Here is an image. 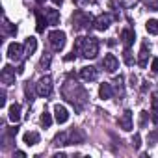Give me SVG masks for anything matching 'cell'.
Masks as SVG:
<instances>
[{
    "label": "cell",
    "mask_w": 158,
    "mask_h": 158,
    "mask_svg": "<svg viewBox=\"0 0 158 158\" xmlns=\"http://www.w3.org/2000/svg\"><path fill=\"white\" fill-rule=\"evenodd\" d=\"M61 95H63V99H67V101L74 106V110H78V112H80V110L84 108V104L88 102V93H86V89L78 84L73 76H69L67 80H65V84H63V88H61Z\"/></svg>",
    "instance_id": "1"
},
{
    "label": "cell",
    "mask_w": 158,
    "mask_h": 158,
    "mask_svg": "<svg viewBox=\"0 0 158 158\" xmlns=\"http://www.w3.org/2000/svg\"><path fill=\"white\" fill-rule=\"evenodd\" d=\"M74 50L86 60H93L99 54V41L95 37H78L74 41Z\"/></svg>",
    "instance_id": "2"
},
{
    "label": "cell",
    "mask_w": 158,
    "mask_h": 158,
    "mask_svg": "<svg viewBox=\"0 0 158 158\" xmlns=\"http://www.w3.org/2000/svg\"><path fill=\"white\" fill-rule=\"evenodd\" d=\"M91 26H95V19L89 13H86L82 10H76L73 13V28L74 30H89Z\"/></svg>",
    "instance_id": "3"
},
{
    "label": "cell",
    "mask_w": 158,
    "mask_h": 158,
    "mask_svg": "<svg viewBox=\"0 0 158 158\" xmlns=\"http://www.w3.org/2000/svg\"><path fill=\"white\" fill-rule=\"evenodd\" d=\"M48 43H50L52 50L60 52V50L65 47V32H61V30H54V32H50V34H48Z\"/></svg>",
    "instance_id": "4"
},
{
    "label": "cell",
    "mask_w": 158,
    "mask_h": 158,
    "mask_svg": "<svg viewBox=\"0 0 158 158\" xmlns=\"http://www.w3.org/2000/svg\"><path fill=\"white\" fill-rule=\"evenodd\" d=\"M35 93L39 97H48L52 93V78L47 74L43 78H39V82L35 84Z\"/></svg>",
    "instance_id": "5"
},
{
    "label": "cell",
    "mask_w": 158,
    "mask_h": 158,
    "mask_svg": "<svg viewBox=\"0 0 158 158\" xmlns=\"http://www.w3.org/2000/svg\"><path fill=\"white\" fill-rule=\"evenodd\" d=\"M23 54H24V45H19V43H11L8 47V58L13 60V61H21L23 60Z\"/></svg>",
    "instance_id": "6"
},
{
    "label": "cell",
    "mask_w": 158,
    "mask_h": 158,
    "mask_svg": "<svg viewBox=\"0 0 158 158\" xmlns=\"http://www.w3.org/2000/svg\"><path fill=\"white\" fill-rule=\"evenodd\" d=\"M112 23H114V17H112L110 13H102V15H99V17L95 19V28L101 30V32H104L106 28H110Z\"/></svg>",
    "instance_id": "7"
},
{
    "label": "cell",
    "mask_w": 158,
    "mask_h": 158,
    "mask_svg": "<svg viewBox=\"0 0 158 158\" xmlns=\"http://www.w3.org/2000/svg\"><path fill=\"white\" fill-rule=\"evenodd\" d=\"M102 67H104L106 73H115L117 67H119V61H117V58L114 54H106L104 60H102Z\"/></svg>",
    "instance_id": "8"
},
{
    "label": "cell",
    "mask_w": 158,
    "mask_h": 158,
    "mask_svg": "<svg viewBox=\"0 0 158 158\" xmlns=\"http://www.w3.org/2000/svg\"><path fill=\"white\" fill-rule=\"evenodd\" d=\"M0 78H2V84H6V86L15 84V69H13L11 65H6V67L2 69V74H0Z\"/></svg>",
    "instance_id": "9"
},
{
    "label": "cell",
    "mask_w": 158,
    "mask_h": 158,
    "mask_svg": "<svg viewBox=\"0 0 158 158\" xmlns=\"http://www.w3.org/2000/svg\"><path fill=\"white\" fill-rule=\"evenodd\" d=\"M80 76H82V80H86V82H95L97 76H99V71L95 67H91V65L89 67H82Z\"/></svg>",
    "instance_id": "10"
},
{
    "label": "cell",
    "mask_w": 158,
    "mask_h": 158,
    "mask_svg": "<svg viewBox=\"0 0 158 158\" xmlns=\"http://www.w3.org/2000/svg\"><path fill=\"white\" fill-rule=\"evenodd\" d=\"M54 117H56V121H58L60 125L67 123V119H69V112H67V108L61 106V104H56V106H54Z\"/></svg>",
    "instance_id": "11"
},
{
    "label": "cell",
    "mask_w": 158,
    "mask_h": 158,
    "mask_svg": "<svg viewBox=\"0 0 158 158\" xmlns=\"http://www.w3.org/2000/svg\"><path fill=\"white\" fill-rule=\"evenodd\" d=\"M119 127L123 128V130H132V112L130 110H125L123 112V115L119 117Z\"/></svg>",
    "instance_id": "12"
},
{
    "label": "cell",
    "mask_w": 158,
    "mask_h": 158,
    "mask_svg": "<svg viewBox=\"0 0 158 158\" xmlns=\"http://www.w3.org/2000/svg\"><path fill=\"white\" fill-rule=\"evenodd\" d=\"M45 19L48 21L50 26H56V24L60 23V11H58V10H47V8H45Z\"/></svg>",
    "instance_id": "13"
},
{
    "label": "cell",
    "mask_w": 158,
    "mask_h": 158,
    "mask_svg": "<svg viewBox=\"0 0 158 158\" xmlns=\"http://www.w3.org/2000/svg\"><path fill=\"white\" fill-rule=\"evenodd\" d=\"M37 48V39L35 37H28L24 41V56H32Z\"/></svg>",
    "instance_id": "14"
},
{
    "label": "cell",
    "mask_w": 158,
    "mask_h": 158,
    "mask_svg": "<svg viewBox=\"0 0 158 158\" xmlns=\"http://www.w3.org/2000/svg\"><path fill=\"white\" fill-rule=\"evenodd\" d=\"M147 60H149V47H147V43H143L141 50H139V56H138V65L147 67Z\"/></svg>",
    "instance_id": "15"
},
{
    "label": "cell",
    "mask_w": 158,
    "mask_h": 158,
    "mask_svg": "<svg viewBox=\"0 0 158 158\" xmlns=\"http://www.w3.org/2000/svg\"><path fill=\"white\" fill-rule=\"evenodd\" d=\"M99 95H101V99H112V95H114V89H112V84H101V88H99Z\"/></svg>",
    "instance_id": "16"
},
{
    "label": "cell",
    "mask_w": 158,
    "mask_h": 158,
    "mask_svg": "<svg viewBox=\"0 0 158 158\" xmlns=\"http://www.w3.org/2000/svg\"><path fill=\"white\" fill-rule=\"evenodd\" d=\"M10 119L13 121V123H19L21 121V104H11L10 106Z\"/></svg>",
    "instance_id": "17"
},
{
    "label": "cell",
    "mask_w": 158,
    "mask_h": 158,
    "mask_svg": "<svg viewBox=\"0 0 158 158\" xmlns=\"http://www.w3.org/2000/svg\"><path fill=\"white\" fill-rule=\"evenodd\" d=\"M56 147H63V145H69V134L67 132H60V134H56V138H54V141H52Z\"/></svg>",
    "instance_id": "18"
},
{
    "label": "cell",
    "mask_w": 158,
    "mask_h": 158,
    "mask_svg": "<svg viewBox=\"0 0 158 158\" xmlns=\"http://www.w3.org/2000/svg\"><path fill=\"white\" fill-rule=\"evenodd\" d=\"M82 141H84V134H82V130L73 128V132L69 134V143H82Z\"/></svg>",
    "instance_id": "19"
},
{
    "label": "cell",
    "mask_w": 158,
    "mask_h": 158,
    "mask_svg": "<svg viewBox=\"0 0 158 158\" xmlns=\"http://www.w3.org/2000/svg\"><path fill=\"white\" fill-rule=\"evenodd\" d=\"M121 39H123V45L128 48V47L134 43V32H132V30H123V32H121Z\"/></svg>",
    "instance_id": "20"
},
{
    "label": "cell",
    "mask_w": 158,
    "mask_h": 158,
    "mask_svg": "<svg viewBox=\"0 0 158 158\" xmlns=\"http://www.w3.org/2000/svg\"><path fill=\"white\" fill-rule=\"evenodd\" d=\"M39 141V134L37 132H26L24 134V143L26 145H35Z\"/></svg>",
    "instance_id": "21"
},
{
    "label": "cell",
    "mask_w": 158,
    "mask_h": 158,
    "mask_svg": "<svg viewBox=\"0 0 158 158\" xmlns=\"http://www.w3.org/2000/svg\"><path fill=\"white\" fill-rule=\"evenodd\" d=\"M35 19H37V32H45V26L48 24V21L43 19V13L41 11H35Z\"/></svg>",
    "instance_id": "22"
},
{
    "label": "cell",
    "mask_w": 158,
    "mask_h": 158,
    "mask_svg": "<svg viewBox=\"0 0 158 158\" xmlns=\"http://www.w3.org/2000/svg\"><path fill=\"white\" fill-rule=\"evenodd\" d=\"M4 34H6V35H15V34H17V26L11 24L6 17H4Z\"/></svg>",
    "instance_id": "23"
},
{
    "label": "cell",
    "mask_w": 158,
    "mask_h": 158,
    "mask_svg": "<svg viewBox=\"0 0 158 158\" xmlns=\"http://www.w3.org/2000/svg\"><path fill=\"white\" fill-rule=\"evenodd\" d=\"M147 32L149 34H152V35H158V19H151L149 23H147Z\"/></svg>",
    "instance_id": "24"
},
{
    "label": "cell",
    "mask_w": 158,
    "mask_h": 158,
    "mask_svg": "<svg viewBox=\"0 0 158 158\" xmlns=\"http://www.w3.org/2000/svg\"><path fill=\"white\" fill-rule=\"evenodd\" d=\"M114 84H115V93H117L119 97H123V95H125V88H123V76H117L115 80H114Z\"/></svg>",
    "instance_id": "25"
},
{
    "label": "cell",
    "mask_w": 158,
    "mask_h": 158,
    "mask_svg": "<svg viewBox=\"0 0 158 158\" xmlns=\"http://www.w3.org/2000/svg\"><path fill=\"white\" fill-rule=\"evenodd\" d=\"M41 125H43V127H47V128L52 125V117H50V114H48V112H43V115H41Z\"/></svg>",
    "instance_id": "26"
},
{
    "label": "cell",
    "mask_w": 158,
    "mask_h": 158,
    "mask_svg": "<svg viewBox=\"0 0 158 158\" xmlns=\"http://www.w3.org/2000/svg\"><path fill=\"white\" fill-rule=\"evenodd\" d=\"M143 4H145L151 11H158V0H143Z\"/></svg>",
    "instance_id": "27"
},
{
    "label": "cell",
    "mask_w": 158,
    "mask_h": 158,
    "mask_svg": "<svg viewBox=\"0 0 158 158\" xmlns=\"http://www.w3.org/2000/svg\"><path fill=\"white\" fill-rule=\"evenodd\" d=\"M50 60H52V58H50V54H45V56L41 58V61H39V67H41V69H48Z\"/></svg>",
    "instance_id": "28"
},
{
    "label": "cell",
    "mask_w": 158,
    "mask_h": 158,
    "mask_svg": "<svg viewBox=\"0 0 158 158\" xmlns=\"http://www.w3.org/2000/svg\"><path fill=\"white\" fill-rule=\"evenodd\" d=\"M132 147H134V149H139V147H141V136H139V134H134V138H132Z\"/></svg>",
    "instance_id": "29"
},
{
    "label": "cell",
    "mask_w": 158,
    "mask_h": 158,
    "mask_svg": "<svg viewBox=\"0 0 158 158\" xmlns=\"http://www.w3.org/2000/svg\"><path fill=\"white\" fill-rule=\"evenodd\" d=\"M158 141V132H151L149 134V145H154Z\"/></svg>",
    "instance_id": "30"
},
{
    "label": "cell",
    "mask_w": 158,
    "mask_h": 158,
    "mask_svg": "<svg viewBox=\"0 0 158 158\" xmlns=\"http://www.w3.org/2000/svg\"><path fill=\"white\" fill-rule=\"evenodd\" d=\"M151 119H152L154 125H158V108H152L151 110Z\"/></svg>",
    "instance_id": "31"
},
{
    "label": "cell",
    "mask_w": 158,
    "mask_h": 158,
    "mask_svg": "<svg viewBox=\"0 0 158 158\" xmlns=\"http://www.w3.org/2000/svg\"><path fill=\"white\" fill-rule=\"evenodd\" d=\"M125 61H127L128 65H132V61H134V60H132V52H130L128 48L125 50Z\"/></svg>",
    "instance_id": "32"
},
{
    "label": "cell",
    "mask_w": 158,
    "mask_h": 158,
    "mask_svg": "<svg viewBox=\"0 0 158 158\" xmlns=\"http://www.w3.org/2000/svg\"><path fill=\"white\" fill-rule=\"evenodd\" d=\"M24 91H26V97H28V102H32V101H34V95H32V88H30V84H26V88H24Z\"/></svg>",
    "instance_id": "33"
},
{
    "label": "cell",
    "mask_w": 158,
    "mask_h": 158,
    "mask_svg": "<svg viewBox=\"0 0 158 158\" xmlns=\"http://www.w3.org/2000/svg\"><path fill=\"white\" fill-rule=\"evenodd\" d=\"M147 115H149L147 112H141V114H139V127H145V123H147Z\"/></svg>",
    "instance_id": "34"
},
{
    "label": "cell",
    "mask_w": 158,
    "mask_h": 158,
    "mask_svg": "<svg viewBox=\"0 0 158 158\" xmlns=\"http://www.w3.org/2000/svg\"><path fill=\"white\" fill-rule=\"evenodd\" d=\"M151 69H152V73H156V74H158V58H154V60H152Z\"/></svg>",
    "instance_id": "35"
},
{
    "label": "cell",
    "mask_w": 158,
    "mask_h": 158,
    "mask_svg": "<svg viewBox=\"0 0 158 158\" xmlns=\"http://www.w3.org/2000/svg\"><path fill=\"white\" fill-rule=\"evenodd\" d=\"M6 104V91L2 89V93H0V106H4Z\"/></svg>",
    "instance_id": "36"
},
{
    "label": "cell",
    "mask_w": 158,
    "mask_h": 158,
    "mask_svg": "<svg viewBox=\"0 0 158 158\" xmlns=\"http://www.w3.org/2000/svg\"><path fill=\"white\" fill-rule=\"evenodd\" d=\"M152 108H158V95H152Z\"/></svg>",
    "instance_id": "37"
},
{
    "label": "cell",
    "mask_w": 158,
    "mask_h": 158,
    "mask_svg": "<svg viewBox=\"0 0 158 158\" xmlns=\"http://www.w3.org/2000/svg\"><path fill=\"white\" fill-rule=\"evenodd\" d=\"M74 4H78V6H84V4H88V0H73Z\"/></svg>",
    "instance_id": "38"
},
{
    "label": "cell",
    "mask_w": 158,
    "mask_h": 158,
    "mask_svg": "<svg viewBox=\"0 0 158 158\" xmlns=\"http://www.w3.org/2000/svg\"><path fill=\"white\" fill-rule=\"evenodd\" d=\"M15 156H17V158H24V156H26V154H24V152H23V151H17V152H15Z\"/></svg>",
    "instance_id": "39"
},
{
    "label": "cell",
    "mask_w": 158,
    "mask_h": 158,
    "mask_svg": "<svg viewBox=\"0 0 158 158\" xmlns=\"http://www.w3.org/2000/svg\"><path fill=\"white\" fill-rule=\"evenodd\" d=\"M54 158H65V154L63 152H58V154H54Z\"/></svg>",
    "instance_id": "40"
},
{
    "label": "cell",
    "mask_w": 158,
    "mask_h": 158,
    "mask_svg": "<svg viewBox=\"0 0 158 158\" xmlns=\"http://www.w3.org/2000/svg\"><path fill=\"white\" fill-rule=\"evenodd\" d=\"M52 2H54V4H58V6H60V4H61V2H63V0H52Z\"/></svg>",
    "instance_id": "41"
},
{
    "label": "cell",
    "mask_w": 158,
    "mask_h": 158,
    "mask_svg": "<svg viewBox=\"0 0 158 158\" xmlns=\"http://www.w3.org/2000/svg\"><path fill=\"white\" fill-rule=\"evenodd\" d=\"M37 2H39V4H41V2H43V0H37Z\"/></svg>",
    "instance_id": "42"
}]
</instances>
